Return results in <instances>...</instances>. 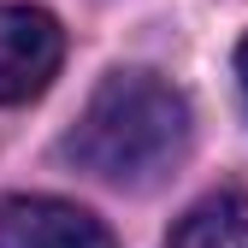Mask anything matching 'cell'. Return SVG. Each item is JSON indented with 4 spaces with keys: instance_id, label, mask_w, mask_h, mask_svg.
I'll return each instance as SVG.
<instances>
[{
    "instance_id": "1",
    "label": "cell",
    "mask_w": 248,
    "mask_h": 248,
    "mask_svg": "<svg viewBox=\"0 0 248 248\" xmlns=\"http://www.w3.org/2000/svg\"><path fill=\"white\" fill-rule=\"evenodd\" d=\"M189 148V101L154 71H112L65 136V160L107 183H154Z\"/></svg>"
},
{
    "instance_id": "2",
    "label": "cell",
    "mask_w": 248,
    "mask_h": 248,
    "mask_svg": "<svg viewBox=\"0 0 248 248\" xmlns=\"http://www.w3.org/2000/svg\"><path fill=\"white\" fill-rule=\"evenodd\" d=\"M65 59V30L42 6H0V107L36 101Z\"/></svg>"
},
{
    "instance_id": "3",
    "label": "cell",
    "mask_w": 248,
    "mask_h": 248,
    "mask_svg": "<svg viewBox=\"0 0 248 248\" xmlns=\"http://www.w3.org/2000/svg\"><path fill=\"white\" fill-rule=\"evenodd\" d=\"M0 248H118L112 231L77 201L59 195H6L0 201Z\"/></svg>"
},
{
    "instance_id": "4",
    "label": "cell",
    "mask_w": 248,
    "mask_h": 248,
    "mask_svg": "<svg viewBox=\"0 0 248 248\" xmlns=\"http://www.w3.org/2000/svg\"><path fill=\"white\" fill-rule=\"evenodd\" d=\"M171 248H248V195H213L171 231Z\"/></svg>"
},
{
    "instance_id": "5",
    "label": "cell",
    "mask_w": 248,
    "mask_h": 248,
    "mask_svg": "<svg viewBox=\"0 0 248 248\" xmlns=\"http://www.w3.org/2000/svg\"><path fill=\"white\" fill-rule=\"evenodd\" d=\"M236 83H242V101H248V36L236 42Z\"/></svg>"
}]
</instances>
